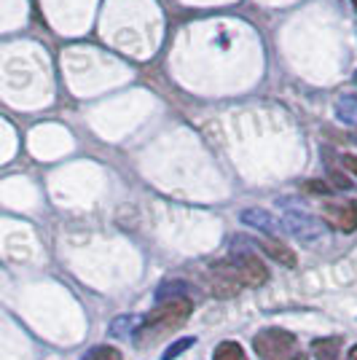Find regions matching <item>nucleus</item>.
<instances>
[{
	"instance_id": "nucleus-2",
	"label": "nucleus",
	"mask_w": 357,
	"mask_h": 360,
	"mask_svg": "<svg viewBox=\"0 0 357 360\" xmlns=\"http://www.w3.org/2000/svg\"><path fill=\"white\" fill-rule=\"evenodd\" d=\"M194 309V301L191 299H172V301H159L156 309H150L148 315L143 317L140 328L137 333L143 330H167V328H175L180 323H186L188 315Z\"/></svg>"
},
{
	"instance_id": "nucleus-10",
	"label": "nucleus",
	"mask_w": 357,
	"mask_h": 360,
	"mask_svg": "<svg viewBox=\"0 0 357 360\" xmlns=\"http://www.w3.org/2000/svg\"><path fill=\"white\" fill-rule=\"evenodd\" d=\"M172 299H188V285L183 280H167V283L156 288V304Z\"/></svg>"
},
{
	"instance_id": "nucleus-4",
	"label": "nucleus",
	"mask_w": 357,
	"mask_h": 360,
	"mask_svg": "<svg viewBox=\"0 0 357 360\" xmlns=\"http://www.w3.org/2000/svg\"><path fill=\"white\" fill-rule=\"evenodd\" d=\"M209 288H212V293H215L218 299H231V296L239 293L242 285H239L237 274H234V266H231L228 261L212 264V269H209Z\"/></svg>"
},
{
	"instance_id": "nucleus-5",
	"label": "nucleus",
	"mask_w": 357,
	"mask_h": 360,
	"mask_svg": "<svg viewBox=\"0 0 357 360\" xmlns=\"http://www.w3.org/2000/svg\"><path fill=\"white\" fill-rule=\"evenodd\" d=\"M283 229L301 242H314L323 237V226L317 224L312 215H306V212H301V210L287 212L283 221Z\"/></svg>"
},
{
	"instance_id": "nucleus-1",
	"label": "nucleus",
	"mask_w": 357,
	"mask_h": 360,
	"mask_svg": "<svg viewBox=\"0 0 357 360\" xmlns=\"http://www.w3.org/2000/svg\"><path fill=\"white\" fill-rule=\"evenodd\" d=\"M253 349L261 360H306L298 339L285 328H264L255 333Z\"/></svg>"
},
{
	"instance_id": "nucleus-17",
	"label": "nucleus",
	"mask_w": 357,
	"mask_h": 360,
	"mask_svg": "<svg viewBox=\"0 0 357 360\" xmlns=\"http://www.w3.org/2000/svg\"><path fill=\"white\" fill-rule=\"evenodd\" d=\"M344 167L352 172V175H357V156H352V153H346L344 156Z\"/></svg>"
},
{
	"instance_id": "nucleus-18",
	"label": "nucleus",
	"mask_w": 357,
	"mask_h": 360,
	"mask_svg": "<svg viewBox=\"0 0 357 360\" xmlns=\"http://www.w3.org/2000/svg\"><path fill=\"white\" fill-rule=\"evenodd\" d=\"M349 358H352V360H357V345L352 347V349H349Z\"/></svg>"
},
{
	"instance_id": "nucleus-8",
	"label": "nucleus",
	"mask_w": 357,
	"mask_h": 360,
	"mask_svg": "<svg viewBox=\"0 0 357 360\" xmlns=\"http://www.w3.org/2000/svg\"><path fill=\"white\" fill-rule=\"evenodd\" d=\"M253 245H258L264 253L271 258V261H277V264H283V266H296V253L285 245V242L280 240H264V242H253Z\"/></svg>"
},
{
	"instance_id": "nucleus-16",
	"label": "nucleus",
	"mask_w": 357,
	"mask_h": 360,
	"mask_svg": "<svg viewBox=\"0 0 357 360\" xmlns=\"http://www.w3.org/2000/svg\"><path fill=\"white\" fill-rule=\"evenodd\" d=\"M306 188H309V191H317V194H327V191H330L325 183H320V180H309Z\"/></svg>"
},
{
	"instance_id": "nucleus-11",
	"label": "nucleus",
	"mask_w": 357,
	"mask_h": 360,
	"mask_svg": "<svg viewBox=\"0 0 357 360\" xmlns=\"http://www.w3.org/2000/svg\"><path fill=\"white\" fill-rule=\"evenodd\" d=\"M140 317H134V315H121L116 317L113 323H110V336H132L134 330L140 328Z\"/></svg>"
},
{
	"instance_id": "nucleus-7",
	"label": "nucleus",
	"mask_w": 357,
	"mask_h": 360,
	"mask_svg": "<svg viewBox=\"0 0 357 360\" xmlns=\"http://www.w3.org/2000/svg\"><path fill=\"white\" fill-rule=\"evenodd\" d=\"M239 218H242V224H247L250 229H258V231H264L268 240H277L280 234H283V224L271 215L268 210L264 207H250V210H242L239 212Z\"/></svg>"
},
{
	"instance_id": "nucleus-20",
	"label": "nucleus",
	"mask_w": 357,
	"mask_h": 360,
	"mask_svg": "<svg viewBox=\"0 0 357 360\" xmlns=\"http://www.w3.org/2000/svg\"><path fill=\"white\" fill-rule=\"evenodd\" d=\"M355 81H357V73H355Z\"/></svg>"
},
{
	"instance_id": "nucleus-15",
	"label": "nucleus",
	"mask_w": 357,
	"mask_h": 360,
	"mask_svg": "<svg viewBox=\"0 0 357 360\" xmlns=\"http://www.w3.org/2000/svg\"><path fill=\"white\" fill-rule=\"evenodd\" d=\"M196 345V339L194 336H186V339H178V342H172V345L164 349V355L162 360H175L178 355H183L186 349H191V347Z\"/></svg>"
},
{
	"instance_id": "nucleus-19",
	"label": "nucleus",
	"mask_w": 357,
	"mask_h": 360,
	"mask_svg": "<svg viewBox=\"0 0 357 360\" xmlns=\"http://www.w3.org/2000/svg\"><path fill=\"white\" fill-rule=\"evenodd\" d=\"M352 6H355V11H357V0H352Z\"/></svg>"
},
{
	"instance_id": "nucleus-14",
	"label": "nucleus",
	"mask_w": 357,
	"mask_h": 360,
	"mask_svg": "<svg viewBox=\"0 0 357 360\" xmlns=\"http://www.w3.org/2000/svg\"><path fill=\"white\" fill-rule=\"evenodd\" d=\"M81 360H124V355H121L116 347L103 345V347H94V349H89V352H86Z\"/></svg>"
},
{
	"instance_id": "nucleus-3",
	"label": "nucleus",
	"mask_w": 357,
	"mask_h": 360,
	"mask_svg": "<svg viewBox=\"0 0 357 360\" xmlns=\"http://www.w3.org/2000/svg\"><path fill=\"white\" fill-rule=\"evenodd\" d=\"M228 264L234 266V274H237L242 288H258L268 280V271L264 266V261L255 253H250V250H231Z\"/></svg>"
},
{
	"instance_id": "nucleus-6",
	"label": "nucleus",
	"mask_w": 357,
	"mask_h": 360,
	"mask_svg": "<svg viewBox=\"0 0 357 360\" xmlns=\"http://www.w3.org/2000/svg\"><path fill=\"white\" fill-rule=\"evenodd\" d=\"M323 215L327 224L344 234L357 229V202H327L323 207Z\"/></svg>"
},
{
	"instance_id": "nucleus-13",
	"label": "nucleus",
	"mask_w": 357,
	"mask_h": 360,
	"mask_svg": "<svg viewBox=\"0 0 357 360\" xmlns=\"http://www.w3.org/2000/svg\"><path fill=\"white\" fill-rule=\"evenodd\" d=\"M312 349L320 360H336L339 358V339H320L312 345Z\"/></svg>"
},
{
	"instance_id": "nucleus-12",
	"label": "nucleus",
	"mask_w": 357,
	"mask_h": 360,
	"mask_svg": "<svg viewBox=\"0 0 357 360\" xmlns=\"http://www.w3.org/2000/svg\"><path fill=\"white\" fill-rule=\"evenodd\" d=\"M212 360H247L239 342H221L212 352Z\"/></svg>"
},
{
	"instance_id": "nucleus-9",
	"label": "nucleus",
	"mask_w": 357,
	"mask_h": 360,
	"mask_svg": "<svg viewBox=\"0 0 357 360\" xmlns=\"http://www.w3.org/2000/svg\"><path fill=\"white\" fill-rule=\"evenodd\" d=\"M336 119L346 127H357V94H342L336 100Z\"/></svg>"
}]
</instances>
